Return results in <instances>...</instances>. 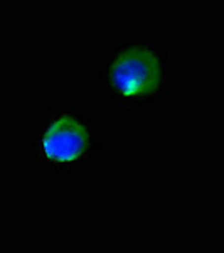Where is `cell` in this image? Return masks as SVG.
I'll return each instance as SVG.
<instances>
[{"mask_svg":"<svg viewBox=\"0 0 224 253\" xmlns=\"http://www.w3.org/2000/svg\"><path fill=\"white\" fill-rule=\"evenodd\" d=\"M162 78L160 59L147 47L121 51L110 66V81L120 95L128 98L149 96L157 91Z\"/></svg>","mask_w":224,"mask_h":253,"instance_id":"obj_1","label":"cell"},{"mask_svg":"<svg viewBox=\"0 0 224 253\" xmlns=\"http://www.w3.org/2000/svg\"><path fill=\"white\" fill-rule=\"evenodd\" d=\"M88 132L73 117H59L46 128L40 140L42 156L51 162H75L86 152Z\"/></svg>","mask_w":224,"mask_h":253,"instance_id":"obj_2","label":"cell"}]
</instances>
